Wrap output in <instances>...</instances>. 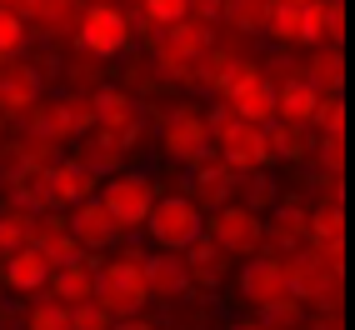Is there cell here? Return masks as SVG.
<instances>
[{"mask_svg":"<svg viewBox=\"0 0 355 330\" xmlns=\"http://www.w3.org/2000/svg\"><path fill=\"white\" fill-rule=\"evenodd\" d=\"M60 80H65V90H96V85H105V60L80 51L60 65Z\"/></svg>","mask_w":355,"mask_h":330,"instance_id":"29","label":"cell"},{"mask_svg":"<svg viewBox=\"0 0 355 330\" xmlns=\"http://www.w3.org/2000/svg\"><path fill=\"white\" fill-rule=\"evenodd\" d=\"M305 330H345V305H330V311H315L305 320Z\"/></svg>","mask_w":355,"mask_h":330,"instance_id":"41","label":"cell"},{"mask_svg":"<svg viewBox=\"0 0 355 330\" xmlns=\"http://www.w3.org/2000/svg\"><path fill=\"white\" fill-rule=\"evenodd\" d=\"M266 140H270L275 160H286V165H311V150H315V130H311V125L270 121V125H266Z\"/></svg>","mask_w":355,"mask_h":330,"instance_id":"24","label":"cell"},{"mask_svg":"<svg viewBox=\"0 0 355 330\" xmlns=\"http://www.w3.org/2000/svg\"><path fill=\"white\" fill-rule=\"evenodd\" d=\"M160 150H165V160H175V165L200 160L210 150V135H205L200 110H191V105L160 110Z\"/></svg>","mask_w":355,"mask_h":330,"instance_id":"9","label":"cell"},{"mask_svg":"<svg viewBox=\"0 0 355 330\" xmlns=\"http://www.w3.org/2000/svg\"><path fill=\"white\" fill-rule=\"evenodd\" d=\"M31 230H35V210L6 205V210H0V255H10V250H20V245H31Z\"/></svg>","mask_w":355,"mask_h":330,"instance_id":"28","label":"cell"},{"mask_svg":"<svg viewBox=\"0 0 355 330\" xmlns=\"http://www.w3.org/2000/svg\"><path fill=\"white\" fill-rule=\"evenodd\" d=\"M76 160L85 165V171H96V175H110V171H121V165H125V155H130V146H125V140L121 135H110V130H85L80 140H76Z\"/></svg>","mask_w":355,"mask_h":330,"instance_id":"23","label":"cell"},{"mask_svg":"<svg viewBox=\"0 0 355 330\" xmlns=\"http://www.w3.org/2000/svg\"><path fill=\"white\" fill-rule=\"evenodd\" d=\"M200 225H205V216H200V205L191 196H155V205H150V216H146L140 230L150 235L155 250H185L200 235Z\"/></svg>","mask_w":355,"mask_h":330,"instance_id":"5","label":"cell"},{"mask_svg":"<svg viewBox=\"0 0 355 330\" xmlns=\"http://www.w3.org/2000/svg\"><path fill=\"white\" fill-rule=\"evenodd\" d=\"M40 96H45V70L31 55H6L0 60V115H6V121H15V115Z\"/></svg>","mask_w":355,"mask_h":330,"instance_id":"15","label":"cell"},{"mask_svg":"<svg viewBox=\"0 0 355 330\" xmlns=\"http://www.w3.org/2000/svg\"><path fill=\"white\" fill-rule=\"evenodd\" d=\"M26 45H31V35H26V20H20L15 10H6V6H0V60H6V55H20Z\"/></svg>","mask_w":355,"mask_h":330,"instance_id":"37","label":"cell"},{"mask_svg":"<svg viewBox=\"0 0 355 330\" xmlns=\"http://www.w3.org/2000/svg\"><path fill=\"white\" fill-rule=\"evenodd\" d=\"M96 185H101V175L96 171H85V165L70 155V160H51L40 171V191H45V205L51 210H70L76 200H85V196H96Z\"/></svg>","mask_w":355,"mask_h":330,"instance_id":"14","label":"cell"},{"mask_svg":"<svg viewBox=\"0 0 355 330\" xmlns=\"http://www.w3.org/2000/svg\"><path fill=\"white\" fill-rule=\"evenodd\" d=\"M300 80L315 85L320 96H340L345 90V45H305L300 55Z\"/></svg>","mask_w":355,"mask_h":330,"instance_id":"19","label":"cell"},{"mask_svg":"<svg viewBox=\"0 0 355 330\" xmlns=\"http://www.w3.org/2000/svg\"><path fill=\"white\" fill-rule=\"evenodd\" d=\"M185 175H191V180H185V185H191L185 196L200 205V216H205V210H216V205H225V200H235V180H241V175H235L230 165L220 160V150H216V146H210L200 160L185 165Z\"/></svg>","mask_w":355,"mask_h":330,"instance_id":"11","label":"cell"},{"mask_svg":"<svg viewBox=\"0 0 355 330\" xmlns=\"http://www.w3.org/2000/svg\"><path fill=\"white\" fill-rule=\"evenodd\" d=\"M270 45H291V51H305V45H320V26H315V0H270L266 26H260Z\"/></svg>","mask_w":355,"mask_h":330,"instance_id":"7","label":"cell"},{"mask_svg":"<svg viewBox=\"0 0 355 330\" xmlns=\"http://www.w3.org/2000/svg\"><path fill=\"white\" fill-rule=\"evenodd\" d=\"M315 101H320V90H315V85H305L300 76H295V80H280V85H275V121L311 125Z\"/></svg>","mask_w":355,"mask_h":330,"instance_id":"25","label":"cell"},{"mask_svg":"<svg viewBox=\"0 0 355 330\" xmlns=\"http://www.w3.org/2000/svg\"><path fill=\"white\" fill-rule=\"evenodd\" d=\"M45 275H51V261H45L35 245H20L10 255H0V286L10 295H40Z\"/></svg>","mask_w":355,"mask_h":330,"instance_id":"20","label":"cell"},{"mask_svg":"<svg viewBox=\"0 0 355 330\" xmlns=\"http://www.w3.org/2000/svg\"><path fill=\"white\" fill-rule=\"evenodd\" d=\"M286 275H291V295L311 311H330V305H345V270H336L325 255L305 241L286 255Z\"/></svg>","mask_w":355,"mask_h":330,"instance_id":"2","label":"cell"},{"mask_svg":"<svg viewBox=\"0 0 355 330\" xmlns=\"http://www.w3.org/2000/svg\"><path fill=\"white\" fill-rule=\"evenodd\" d=\"M80 6H96V0H80Z\"/></svg>","mask_w":355,"mask_h":330,"instance_id":"47","label":"cell"},{"mask_svg":"<svg viewBox=\"0 0 355 330\" xmlns=\"http://www.w3.org/2000/svg\"><path fill=\"white\" fill-rule=\"evenodd\" d=\"M125 20H130V35H135V40H150V35L160 31L155 20L146 15V6H140V0H135V6H125Z\"/></svg>","mask_w":355,"mask_h":330,"instance_id":"40","label":"cell"},{"mask_svg":"<svg viewBox=\"0 0 355 330\" xmlns=\"http://www.w3.org/2000/svg\"><path fill=\"white\" fill-rule=\"evenodd\" d=\"M311 130L315 135H345V101L340 96H320L315 115H311Z\"/></svg>","mask_w":355,"mask_h":330,"instance_id":"35","label":"cell"},{"mask_svg":"<svg viewBox=\"0 0 355 330\" xmlns=\"http://www.w3.org/2000/svg\"><path fill=\"white\" fill-rule=\"evenodd\" d=\"M255 70H260V80H270V85L295 80L300 76V55L291 51V45H270L266 55H255Z\"/></svg>","mask_w":355,"mask_h":330,"instance_id":"32","label":"cell"},{"mask_svg":"<svg viewBox=\"0 0 355 330\" xmlns=\"http://www.w3.org/2000/svg\"><path fill=\"white\" fill-rule=\"evenodd\" d=\"M225 261H230V255H225L220 245H210L205 235H196V241L180 250V266H185V286H191V290H216L220 280H225V270H230Z\"/></svg>","mask_w":355,"mask_h":330,"instance_id":"21","label":"cell"},{"mask_svg":"<svg viewBox=\"0 0 355 330\" xmlns=\"http://www.w3.org/2000/svg\"><path fill=\"white\" fill-rule=\"evenodd\" d=\"M96 196H101V205L115 216V225H121L125 235H135L140 225H146L155 196H160V180H155L150 171H125V165H121V171L101 175Z\"/></svg>","mask_w":355,"mask_h":330,"instance_id":"3","label":"cell"},{"mask_svg":"<svg viewBox=\"0 0 355 330\" xmlns=\"http://www.w3.org/2000/svg\"><path fill=\"white\" fill-rule=\"evenodd\" d=\"M220 101H230V110L241 115V121H250V125H270L275 121V85L260 80L255 60H245L241 70H235V80H230V90Z\"/></svg>","mask_w":355,"mask_h":330,"instance_id":"16","label":"cell"},{"mask_svg":"<svg viewBox=\"0 0 355 330\" xmlns=\"http://www.w3.org/2000/svg\"><path fill=\"white\" fill-rule=\"evenodd\" d=\"M135 45L130 35V20L121 0H96V6L80 10V26H76V51L96 55V60H115Z\"/></svg>","mask_w":355,"mask_h":330,"instance_id":"4","label":"cell"},{"mask_svg":"<svg viewBox=\"0 0 355 330\" xmlns=\"http://www.w3.org/2000/svg\"><path fill=\"white\" fill-rule=\"evenodd\" d=\"M150 65L165 85H191L196 90V70H200V55L191 51L185 40H175L171 31H155L150 35Z\"/></svg>","mask_w":355,"mask_h":330,"instance_id":"17","label":"cell"},{"mask_svg":"<svg viewBox=\"0 0 355 330\" xmlns=\"http://www.w3.org/2000/svg\"><path fill=\"white\" fill-rule=\"evenodd\" d=\"M0 300H6V286H0Z\"/></svg>","mask_w":355,"mask_h":330,"instance_id":"48","label":"cell"},{"mask_svg":"<svg viewBox=\"0 0 355 330\" xmlns=\"http://www.w3.org/2000/svg\"><path fill=\"white\" fill-rule=\"evenodd\" d=\"M110 330H165V325H155L146 315H130V320H110Z\"/></svg>","mask_w":355,"mask_h":330,"instance_id":"44","label":"cell"},{"mask_svg":"<svg viewBox=\"0 0 355 330\" xmlns=\"http://www.w3.org/2000/svg\"><path fill=\"white\" fill-rule=\"evenodd\" d=\"M90 96H96V125L110 130V135H121L135 150V140L146 135V110H140V101L130 96V90H121V85H96Z\"/></svg>","mask_w":355,"mask_h":330,"instance_id":"12","label":"cell"},{"mask_svg":"<svg viewBox=\"0 0 355 330\" xmlns=\"http://www.w3.org/2000/svg\"><path fill=\"white\" fill-rule=\"evenodd\" d=\"M315 250H320V255H325V261L336 266V270H345V235H336V241H320Z\"/></svg>","mask_w":355,"mask_h":330,"instance_id":"43","label":"cell"},{"mask_svg":"<svg viewBox=\"0 0 355 330\" xmlns=\"http://www.w3.org/2000/svg\"><path fill=\"white\" fill-rule=\"evenodd\" d=\"M200 235L210 245H220L225 255H255L260 250V216L255 210H245L241 200H225V205H216V210H205V225H200Z\"/></svg>","mask_w":355,"mask_h":330,"instance_id":"6","label":"cell"},{"mask_svg":"<svg viewBox=\"0 0 355 330\" xmlns=\"http://www.w3.org/2000/svg\"><path fill=\"white\" fill-rule=\"evenodd\" d=\"M140 6H146V15L165 31V26H175V20H185V6H191V0H140Z\"/></svg>","mask_w":355,"mask_h":330,"instance_id":"39","label":"cell"},{"mask_svg":"<svg viewBox=\"0 0 355 330\" xmlns=\"http://www.w3.org/2000/svg\"><path fill=\"white\" fill-rule=\"evenodd\" d=\"M311 160L320 165V175H345V135H315Z\"/></svg>","mask_w":355,"mask_h":330,"instance_id":"36","label":"cell"},{"mask_svg":"<svg viewBox=\"0 0 355 330\" xmlns=\"http://www.w3.org/2000/svg\"><path fill=\"white\" fill-rule=\"evenodd\" d=\"M336 235H345V205L340 200H315L305 210V241L320 245V241H336Z\"/></svg>","mask_w":355,"mask_h":330,"instance_id":"26","label":"cell"},{"mask_svg":"<svg viewBox=\"0 0 355 330\" xmlns=\"http://www.w3.org/2000/svg\"><path fill=\"white\" fill-rule=\"evenodd\" d=\"M65 225H70V235L80 241V250L85 255H105L115 241H121V225H115V216L101 205V196H85V200H76L65 210Z\"/></svg>","mask_w":355,"mask_h":330,"instance_id":"13","label":"cell"},{"mask_svg":"<svg viewBox=\"0 0 355 330\" xmlns=\"http://www.w3.org/2000/svg\"><path fill=\"white\" fill-rule=\"evenodd\" d=\"M220 160L230 165L235 175H250V171H270L275 165V150L266 140V125H250V121H235L220 140H216Z\"/></svg>","mask_w":355,"mask_h":330,"instance_id":"10","label":"cell"},{"mask_svg":"<svg viewBox=\"0 0 355 330\" xmlns=\"http://www.w3.org/2000/svg\"><path fill=\"white\" fill-rule=\"evenodd\" d=\"M20 330H70V305L40 295L31 311H20Z\"/></svg>","mask_w":355,"mask_h":330,"instance_id":"31","label":"cell"},{"mask_svg":"<svg viewBox=\"0 0 355 330\" xmlns=\"http://www.w3.org/2000/svg\"><path fill=\"white\" fill-rule=\"evenodd\" d=\"M146 290L150 300H180L191 295V286H185V266H180V250H155L146 255Z\"/></svg>","mask_w":355,"mask_h":330,"instance_id":"22","label":"cell"},{"mask_svg":"<svg viewBox=\"0 0 355 330\" xmlns=\"http://www.w3.org/2000/svg\"><path fill=\"white\" fill-rule=\"evenodd\" d=\"M241 295L250 311H266V305L286 300L291 295V275H286V255H270V250H255L245 255L241 266Z\"/></svg>","mask_w":355,"mask_h":330,"instance_id":"8","label":"cell"},{"mask_svg":"<svg viewBox=\"0 0 355 330\" xmlns=\"http://www.w3.org/2000/svg\"><path fill=\"white\" fill-rule=\"evenodd\" d=\"M185 15H196V20H210V26H220V20H225V0H191V6H185Z\"/></svg>","mask_w":355,"mask_h":330,"instance_id":"42","label":"cell"},{"mask_svg":"<svg viewBox=\"0 0 355 330\" xmlns=\"http://www.w3.org/2000/svg\"><path fill=\"white\" fill-rule=\"evenodd\" d=\"M230 330H266V320H260V315H255V320H235Z\"/></svg>","mask_w":355,"mask_h":330,"instance_id":"45","label":"cell"},{"mask_svg":"<svg viewBox=\"0 0 355 330\" xmlns=\"http://www.w3.org/2000/svg\"><path fill=\"white\" fill-rule=\"evenodd\" d=\"M275 196H280V185H275L270 171H250V175L235 180V200H241L245 210H255V216H266V210L275 205Z\"/></svg>","mask_w":355,"mask_h":330,"instance_id":"27","label":"cell"},{"mask_svg":"<svg viewBox=\"0 0 355 330\" xmlns=\"http://www.w3.org/2000/svg\"><path fill=\"white\" fill-rule=\"evenodd\" d=\"M70 330H110V315L96 300H80V305H70Z\"/></svg>","mask_w":355,"mask_h":330,"instance_id":"38","label":"cell"},{"mask_svg":"<svg viewBox=\"0 0 355 330\" xmlns=\"http://www.w3.org/2000/svg\"><path fill=\"white\" fill-rule=\"evenodd\" d=\"M121 6H135V0H121Z\"/></svg>","mask_w":355,"mask_h":330,"instance_id":"49","label":"cell"},{"mask_svg":"<svg viewBox=\"0 0 355 330\" xmlns=\"http://www.w3.org/2000/svg\"><path fill=\"white\" fill-rule=\"evenodd\" d=\"M6 130H10V121H6V115H0V140H6Z\"/></svg>","mask_w":355,"mask_h":330,"instance_id":"46","label":"cell"},{"mask_svg":"<svg viewBox=\"0 0 355 330\" xmlns=\"http://www.w3.org/2000/svg\"><path fill=\"white\" fill-rule=\"evenodd\" d=\"M96 305L110 320H130L146 315L150 290H146V250L135 241H115L105 250V261H96Z\"/></svg>","mask_w":355,"mask_h":330,"instance_id":"1","label":"cell"},{"mask_svg":"<svg viewBox=\"0 0 355 330\" xmlns=\"http://www.w3.org/2000/svg\"><path fill=\"white\" fill-rule=\"evenodd\" d=\"M40 295H51V300H60V305L96 300V261H90V255H76V261H65V266H51Z\"/></svg>","mask_w":355,"mask_h":330,"instance_id":"18","label":"cell"},{"mask_svg":"<svg viewBox=\"0 0 355 330\" xmlns=\"http://www.w3.org/2000/svg\"><path fill=\"white\" fill-rule=\"evenodd\" d=\"M315 26L325 45H345V0H315Z\"/></svg>","mask_w":355,"mask_h":330,"instance_id":"34","label":"cell"},{"mask_svg":"<svg viewBox=\"0 0 355 330\" xmlns=\"http://www.w3.org/2000/svg\"><path fill=\"white\" fill-rule=\"evenodd\" d=\"M266 10H270V0H225V20L220 26L230 31H241V35H260V26H266Z\"/></svg>","mask_w":355,"mask_h":330,"instance_id":"30","label":"cell"},{"mask_svg":"<svg viewBox=\"0 0 355 330\" xmlns=\"http://www.w3.org/2000/svg\"><path fill=\"white\" fill-rule=\"evenodd\" d=\"M115 85H121V90H130L135 101H150L155 90H165V80L155 76V65H150V55H135V60H130V70H125V76L115 80Z\"/></svg>","mask_w":355,"mask_h":330,"instance_id":"33","label":"cell"}]
</instances>
